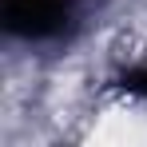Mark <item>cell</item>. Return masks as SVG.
Returning <instances> with one entry per match:
<instances>
[{
	"mask_svg": "<svg viewBox=\"0 0 147 147\" xmlns=\"http://www.w3.org/2000/svg\"><path fill=\"white\" fill-rule=\"evenodd\" d=\"M72 0H4V28L24 40H52L72 24Z\"/></svg>",
	"mask_w": 147,
	"mask_h": 147,
	"instance_id": "6da1fadb",
	"label": "cell"
},
{
	"mask_svg": "<svg viewBox=\"0 0 147 147\" xmlns=\"http://www.w3.org/2000/svg\"><path fill=\"white\" fill-rule=\"evenodd\" d=\"M123 88H127V92H139V96H147V68H143V72L123 76Z\"/></svg>",
	"mask_w": 147,
	"mask_h": 147,
	"instance_id": "7a4b0ae2",
	"label": "cell"
}]
</instances>
